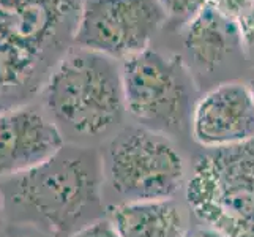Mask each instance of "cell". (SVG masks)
Returning <instances> with one entry per match:
<instances>
[{"label": "cell", "mask_w": 254, "mask_h": 237, "mask_svg": "<svg viewBox=\"0 0 254 237\" xmlns=\"http://www.w3.org/2000/svg\"><path fill=\"white\" fill-rule=\"evenodd\" d=\"M6 223L46 237H68L108 214L101 152L65 144L49 160L0 180Z\"/></svg>", "instance_id": "cell-1"}, {"label": "cell", "mask_w": 254, "mask_h": 237, "mask_svg": "<svg viewBox=\"0 0 254 237\" xmlns=\"http://www.w3.org/2000/svg\"><path fill=\"white\" fill-rule=\"evenodd\" d=\"M82 0H0V111L37 100L74 46Z\"/></svg>", "instance_id": "cell-2"}, {"label": "cell", "mask_w": 254, "mask_h": 237, "mask_svg": "<svg viewBox=\"0 0 254 237\" xmlns=\"http://www.w3.org/2000/svg\"><path fill=\"white\" fill-rule=\"evenodd\" d=\"M37 101L66 144H104L128 116L120 62L77 46L52 68Z\"/></svg>", "instance_id": "cell-3"}, {"label": "cell", "mask_w": 254, "mask_h": 237, "mask_svg": "<svg viewBox=\"0 0 254 237\" xmlns=\"http://www.w3.org/2000/svg\"><path fill=\"white\" fill-rule=\"evenodd\" d=\"M104 196L114 204L175 198L187 187V163L172 139L136 124L100 149Z\"/></svg>", "instance_id": "cell-4"}, {"label": "cell", "mask_w": 254, "mask_h": 237, "mask_svg": "<svg viewBox=\"0 0 254 237\" xmlns=\"http://www.w3.org/2000/svg\"><path fill=\"white\" fill-rule=\"evenodd\" d=\"M185 199L202 225L226 237H254V139L199 154Z\"/></svg>", "instance_id": "cell-5"}, {"label": "cell", "mask_w": 254, "mask_h": 237, "mask_svg": "<svg viewBox=\"0 0 254 237\" xmlns=\"http://www.w3.org/2000/svg\"><path fill=\"white\" fill-rule=\"evenodd\" d=\"M120 65L127 114L134 124L168 138L185 133L199 100L185 59L148 48Z\"/></svg>", "instance_id": "cell-6"}, {"label": "cell", "mask_w": 254, "mask_h": 237, "mask_svg": "<svg viewBox=\"0 0 254 237\" xmlns=\"http://www.w3.org/2000/svg\"><path fill=\"white\" fill-rule=\"evenodd\" d=\"M166 24L158 0H82L74 46L124 62L150 48Z\"/></svg>", "instance_id": "cell-7"}, {"label": "cell", "mask_w": 254, "mask_h": 237, "mask_svg": "<svg viewBox=\"0 0 254 237\" xmlns=\"http://www.w3.org/2000/svg\"><path fill=\"white\" fill-rule=\"evenodd\" d=\"M190 131L205 151L240 146L254 139V100L248 85L227 81L199 96Z\"/></svg>", "instance_id": "cell-8"}, {"label": "cell", "mask_w": 254, "mask_h": 237, "mask_svg": "<svg viewBox=\"0 0 254 237\" xmlns=\"http://www.w3.org/2000/svg\"><path fill=\"white\" fill-rule=\"evenodd\" d=\"M65 144L37 100L0 111V180L41 164Z\"/></svg>", "instance_id": "cell-9"}, {"label": "cell", "mask_w": 254, "mask_h": 237, "mask_svg": "<svg viewBox=\"0 0 254 237\" xmlns=\"http://www.w3.org/2000/svg\"><path fill=\"white\" fill-rule=\"evenodd\" d=\"M188 57L197 70L213 73L235 54H245L237 21L210 3L182 30Z\"/></svg>", "instance_id": "cell-10"}, {"label": "cell", "mask_w": 254, "mask_h": 237, "mask_svg": "<svg viewBox=\"0 0 254 237\" xmlns=\"http://www.w3.org/2000/svg\"><path fill=\"white\" fill-rule=\"evenodd\" d=\"M190 207L175 198L120 203L108 207V218L120 237H185Z\"/></svg>", "instance_id": "cell-11"}, {"label": "cell", "mask_w": 254, "mask_h": 237, "mask_svg": "<svg viewBox=\"0 0 254 237\" xmlns=\"http://www.w3.org/2000/svg\"><path fill=\"white\" fill-rule=\"evenodd\" d=\"M213 0H158L166 14L168 24L175 30H182Z\"/></svg>", "instance_id": "cell-12"}, {"label": "cell", "mask_w": 254, "mask_h": 237, "mask_svg": "<svg viewBox=\"0 0 254 237\" xmlns=\"http://www.w3.org/2000/svg\"><path fill=\"white\" fill-rule=\"evenodd\" d=\"M237 25L240 30L243 52L254 54V3L239 17Z\"/></svg>", "instance_id": "cell-13"}, {"label": "cell", "mask_w": 254, "mask_h": 237, "mask_svg": "<svg viewBox=\"0 0 254 237\" xmlns=\"http://www.w3.org/2000/svg\"><path fill=\"white\" fill-rule=\"evenodd\" d=\"M68 237H120V236L116 230V226L112 225V222L108 217H104L81 228V230L69 234Z\"/></svg>", "instance_id": "cell-14"}, {"label": "cell", "mask_w": 254, "mask_h": 237, "mask_svg": "<svg viewBox=\"0 0 254 237\" xmlns=\"http://www.w3.org/2000/svg\"><path fill=\"white\" fill-rule=\"evenodd\" d=\"M218 10L226 16L237 21L239 17L254 3V0H213L212 2Z\"/></svg>", "instance_id": "cell-15"}, {"label": "cell", "mask_w": 254, "mask_h": 237, "mask_svg": "<svg viewBox=\"0 0 254 237\" xmlns=\"http://www.w3.org/2000/svg\"><path fill=\"white\" fill-rule=\"evenodd\" d=\"M185 237H226L221 233H218L216 230L210 226H197V228H192V230L188 231V234Z\"/></svg>", "instance_id": "cell-16"}, {"label": "cell", "mask_w": 254, "mask_h": 237, "mask_svg": "<svg viewBox=\"0 0 254 237\" xmlns=\"http://www.w3.org/2000/svg\"><path fill=\"white\" fill-rule=\"evenodd\" d=\"M6 223V215H5V206H3V198H2V193H0V236L3 233V228Z\"/></svg>", "instance_id": "cell-17"}, {"label": "cell", "mask_w": 254, "mask_h": 237, "mask_svg": "<svg viewBox=\"0 0 254 237\" xmlns=\"http://www.w3.org/2000/svg\"><path fill=\"white\" fill-rule=\"evenodd\" d=\"M247 85H248V89H250V92L253 95V100H254V68L251 70V75H250V79H248Z\"/></svg>", "instance_id": "cell-18"}, {"label": "cell", "mask_w": 254, "mask_h": 237, "mask_svg": "<svg viewBox=\"0 0 254 237\" xmlns=\"http://www.w3.org/2000/svg\"><path fill=\"white\" fill-rule=\"evenodd\" d=\"M16 237H46V236H43V234H40V233H35V231L27 230V233H22V234L16 236Z\"/></svg>", "instance_id": "cell-19"}]
</instances>
